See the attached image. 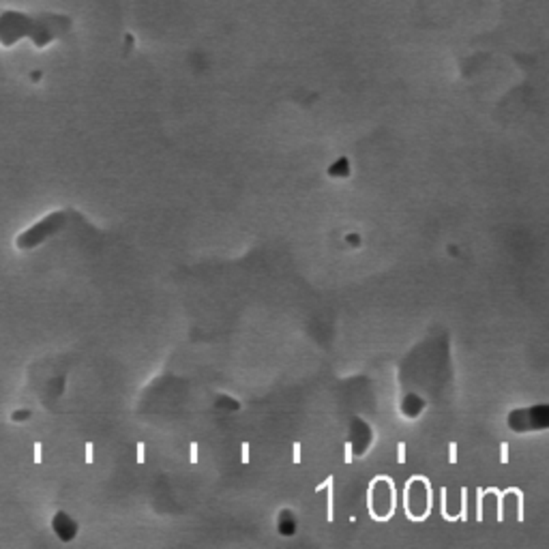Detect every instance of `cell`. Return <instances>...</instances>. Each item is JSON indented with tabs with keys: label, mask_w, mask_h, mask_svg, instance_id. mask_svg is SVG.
I'll list each match as a JSON object with an SVG mask.
<instances>
[{
	"label": "cell",
	"mask_w": 549,
	"mask_h": 549,
	"mask_svg": "<svg viewBox=\"0 0 549 549\" xmlns=\"http://www.w3.org/2000/svg\"><path fill=\"white\" fill-rule=\"evenodd\" d=\"M476 519L483 521V491L478 489V498H476Z\"/></svg>",
	"instance_id": "cell-1"
},
{
	"label": "cell",
	"mask_w": 549,
	"mask_h": 549,
	"mask_svg": "<svg viewBox=\"0 0 549 549\" xmlns=\"http://www.w3.org/2000/svg\"><path fill=\"white\" fill-rule=\"evenodd\" d=\"M466 513H468V510H466V489H463V491H461V515H459V517L466 519V517H468Z\"/></svg>",
	"instance_id": "cell-2"
},
{
	"label": "cell",
	"mask_w": 549,
	"mask_h": 549,
	"mask_svg": "<svg viewBox=\"0 0 549 549\" xmlns=\"http://www.w3.org/2000/svg\"><path fill=\"white\" fill-rule=\"evenodd\" d=\"M502 493H498V521H502Z\"/></svg>",
	"instance_id": "cell-3"
},
{
	"label": "cell",
	"mask_w": 549,
	"mask_h": 549,
	"mask_svg": "<svg viewBox=\"0 0 549 549\" xmlns=\"http://www.w3.org/2000/svg\"><path fill=\"white\" fill-rule=\"evenodd\" d=\"M144 461V444H138V463Z\"/></svg>",
	"instance_id": "cell-4"
},
{
	"label": "cell",
	"mask_w": 549,
	"mask_h": 549,
	"mask_svg": "<svg viewBox=\"0 0 549 549\" xmlns=\"http://www.w3.org/2000/svg\"><path fill=\"white\" fill-rule=\"evenodd\" d=\"M191 461L197 463V444H191Z\"/></svg>",
	"instance_id": "cell-5"
},
{
	"label": "cell",
	"mask_w": 549,
	"mask_h": 549,
	"mask_svg": "<svg viewBox=\"0 0 549 549\" xmlns=\"http://www.w3.org/2000/svg\"><path fill=\"white\" fill-rule=\"evenodd\" d=\"M294 461L301 463V444H294Z\"/></svg>",
	"instance_id": "cell-6"
},
{
	"label": "cell",
	"mask_w": 549,
	"mask_h": 549,
	"mask_svg": "<svg viewBox=\"0 0 549 549\" xmlns=\"http://www.w3.org/2000/svg\"><path fill=\"white\" fill-rule=\"evenodd\" d=\"M406 461V444H399V463Z\"/></svg>",
	"instance_id": "cell-7"
},
{
	"label": "cell",
	"mask_w": 549,
	"mask_h": 549,
	"mask_svg": "<svg viewBox=\"0 0 549 549\" xmlns=\"http://www.w3.org/2000/svg\"><path fill=\"white\" fill-rule=\"evenodd\" d=\"M457 461V444H451V463Z\"/></svg>",
	"instance_id": "cell-8"
},
{
	"label": "cell",
	"mask_w": 549,
	"mask_h": 549,
	"mask_svg": "<svg viewBox=\"0 0 549 549\" xmlns=\"http://www.w3.org/2000/svg\"><path fill=\"white\" fill-rule=\"evenodd\" d=\"M86 461H93V444H86Z\"/></svg>",
	"instance_id": "cell-9"
},
{
	"label": "cell",
	"mask_w": 549,
	"mask_h": 549,
	"mask_svg": "<svg viewBox=\"0 0 549 549\" xmlns=\"http://www.w3.org/2000/svg\"><path fill=\"white\" fill-rule=\"evenodd\" d=\"M242 461H249V444H242Z\"/></svg>",
	"instance_id": "cell-10"
},
{
	"label": "cell",
	"mask_w": 549,
	"mask_h": 549,
	"mask_svg": "<svg viewBox=\"0 0 549 549\" xmlns=\"http://www.w3.org/2000/svg\"><path fill=\"white\" fill-rule=\"evenodd\" d=\"M502 461H508V444H502Z\"/></svg>",
	"instance_id": "cell-11"
},
{
	"label": "cell",
	"mask_w": 549,
	"mask_h": 549,
	"mask_svg": "<svg viewBox=\"0 0 549 549\" xmlns=\"http://www.w3.org/2000/svg\"><path fill=\"white\" fill-rule=\"evenodd\" d=\"M346 461H348V463L352 461V446H350V444H346Z\"/></svg>",
	"instance_id": "cell-12"
}]
</instances>
